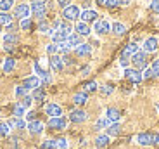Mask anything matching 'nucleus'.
Wrapping results in <instances>:
<instances>
[{
	"label": "nucleus",
	"mask_w": 159,
	"mask_h": 149,
	"mask_svg": "<svg viewBox=\"0 0 159 149\" xmlns=\"http://www.w3.org/2000/svg\"><path fill=\"white\" fill-rule=\"evenodd\" d=\"M131 63L135 66V69H145L147 68V52H143V50H139L137 54L131 56Z\"/></svg>",
	"instance_id": "1"
},
{
	"label": "nucleus",
	"mask_w": 159,
	"mask_h": 149,
	"mask_svg": "<svg viewBox=\"0 0 159 149\" xmlns=\"http://www.w3.org/2000/svg\"><path fill=\"white\" fill-rule=\"evenodd\" d=\"M80 7H76V5H69V7L62 9V17L64 21H68V23H71V21H76L80 19Z\"/></svg>",
	"instance_id": "2"
},
{
	"label": "nucleus",
	"mask_w": 159,
	"mask_h": 149,
	"mask_svg": "<svg viewBox=\"0 0 159 149\" xmlns=\"http://www.w3.org/2000/svg\"><path fill=\"white\" fill-rule=\"evenodd\" d=\"M68 127V120L64 116H57V118H50L48 120V128L52 130H64Z\"/></svg>",
	"instance_id": "3"
},
{
	"label": "nucleus",
	"mask_w": 159,
	"mask_h": 149,
	"mask_svg": "<svg viewBox=\"0 0 159 149\" xmlns=\"http://www.w3.org/2000/svg\"><path fill=\"white\" fill-rule=\"evenodd\" d=\"M48 64H50V68L54 69L56 73H61L64 69V59L62 56H59V54H56V56H50V59H48Z\"/></svg>",
	"instance_id": "4"
},
{
	"label": "nucleus",
	"mask_w": 159,
	"mask_h": 149,
	"mask_svg": "<svg viewBox=\"0 0 159 149\" xmlns=\"http://www.w3.org/2000/svg\"><path fill=\"white\" fill-rule=\"evenodd\" d=\"M30 14H31V7H30L28 4H19L16 9H14V16L19 17L21 21H23V19H28Z\"/></svg>",
	"instance_id": "5"
},
{
	"label": "nucleus",
	"mask_w": 159,
	"mask_h": 149,
	"mask_svg": "<svg viewBox=\"0 0 159 149\" xmlns=\"http://www.w3.org/2000/svg\"><path fill=\"white\" fill-rule=\"evenodd\" d=\"M93 31L99 33V35H106V33L111 31V24L106 19H97L95 23H93Z\"/></svg>",
	"instance_id": "6"
},
{
	"label": "nucleus",
	"mask_w": 159,
	"mask_h": 149,
	"mask_svg": "<svg viewBox=\"0 0 159 149\" xmlns=\"http://www.w3.org/2000/svg\"><path fill=\"white\" fill-rule=\"evenodd\" d=\"M30 7H31L33 16L38 17L40 21H43L45 14H47V4H30Z\"/></svg>",
	"instance_id": "7"
},
{
	"label": "nucleus",
	"mask_w": 159,
	"mask_h": 149,
	"mask_svg": "<svg viewBox=\"0 0 159 149\" xmlns=\"http://www.w3.org/2000/svg\"><path fill=\"white\" fill-rule=\"evenodd\" d=\"M125 78H128L131 83H140L142 81V73L135 68H126L125 69Z\"/></svg>",
	"instance_id": "8"
},
{
	"label": "nucleus",
	"mask_w": 159,
	"mask_h": 149,
	"mask_svg": "<svg viewBox=\"0 0 159 149\" xmlns=\"http://www.w3.org/2000/svg\"><path fill=\"white\" fill-rule=\"evenodd\" d=\"M87 118L88 114L83 109H75L69 113V121H73V123H83V121H87Z\"/></svg>",
	"instance_id": "9"
},
{
	"label": "nucleus",
	"mask_w": 159,
	"mask_h": 149,
	"mask_svg": "<svg viewBox=\"0 0 159 149\" xmlns=\"http://www.w3.org/2000/svg\"><path fill=\"white\" fill-rule=\"evenodd\" d=\"M157 49H159L157 36H149L147 40L143 42V52H156Z\"/></svg>",
	"instance_id": "10"
},
{
	"label": "nucleus",
	"mask_w": 159,
	"mask_h": 149,
	"mask_svg": "<svg viewBox=\"0 0 159 149\" xmlns=\"http://www.w3.org/2000/svg\"><path fill=\"white\" fill-rule=\"evenodd\" d=\"M45 113L48 114L50 118H57V116H62V108L56 102H50V104L45 106Z\"/></svg>",
	"instance_id": "11"
},
{
	"label": "nucleus",
	"mask_w": 159,
	"mask_h": 149,
	"mask_svg": "<svg viewBox=\"0 0 159 149\" xmlns=\"http://www.w3.org/2000/svg\"><path fill=\"white\" fill-rule=\"evenodd\" d=\"M97 17H99V14H97L95 11H92V9H87V11H83L81 14H80V19L83 21V23H95Z\"/></svg>",
	"instance_id": "12"
},
{
	"label": "nucleus",
	"mask_w": 159,
	"mask_h": 149,
	"mask_svg": "<svg viewBox=\"0 0 159 149\" xmlns=\"http://www.w3.org/2000/svg\"><path fill=\"white\" fill-rule=\"evenodd\" d=\"M43 128H45V125L40 120H33V121H30V123H28V130H30V133H33V135L42 133V132H43Z\"/></svg>",
	"instance_id": "13"
},
{
	"label": "nucleus",
	"mask_w": 159,
	"mask_h": 149,
	"mask_svg": "<svg viewBox=\"0 0 159 149\" xmlns=\"http://www.w3.org/2000/svg\"><path fill=\"white\" fill-rule=\"evenodd\" d=\"M23 87L26 90H35L40 87V78L38 77H28V78H24L23 81Z\"/></svg>",
	"instance_id": "14"
},
{
	"label": "nucleus",
	"mask_w": 159,
	"mask_h": 149,
	"mask_svg": "<svg viewBox=\"0 0 159 149\" xmlns=\"http://www.w3.org/2000/svg\"><path fill=\"white\" fill-rule=\"evenodd\" d=\"M75 31L78 33L80 36H88L92 33L90 26H88L87 23H83V21H78V23L75 24Z\"/></svg>",
	"instance_id": "15"
},
{
	"label": "nucleus",
	"mask_w": 159,
	"mask_h": 149,
	"mask_svg": "<svg viewBox=\"0 0 159 149\" xmlns=\"http://www.w3.org/2000/svg\"><path fill=\"white\" fill-rule=\"evenodd\" d=\"M90 52H92V45L90 44H80L78 47L75 49V54L78 57H87V56H90Z\"/></svg>",
	"instance_id": "16"
},
{
	"label": "nucleus",
	"mask_w": 159,
	"mask_h": 149,
	"mask_svg": "<svg viewBox=\"0 0 159 149\" xmlns=\"http://www.w3.org/2000/svg\"><path fill=\"white\" fill-rule=\"evenodd\" d=\"M106 118H107L111 123H118L119 118H121V113H119V109H116V108H107L106 109Z\"/></svg>",
	"instance_id": "17"
},
{
	"label": "nucleus",
	"mask_w": 159,
	"mask_h": 149,
	"mask_svg": "<svg viewBox=\"0 0 159 149\" xmlns=\"http://www.w3.org/2000/svg\"><path fill=\"white\" fill-rule=\"evenodd\" d=\"M152 141H154V135L149 132H143V133H139L137 135V142H139L140 146H151Z\"/></svg>",
	"instance_id": "18"
},
{
	"label": "nucleus",
	"mask_w": 159,
	"mask_h": 149,
	"mask_svg": "<svg viewBox=\"0 0 159 149\" xmlns=\"http://www.w3.org/2000/svg\"><path fill=\"white\" fill-rule=\"evenodd\" d=\"M139 50H140V49H139V45L131 42V44H128L126 47L123 49V52H121V57H125V59H128V57H131L133 54H137Z\"/></svg>",
	"instance_id": "19"
},
{
	"label": "nucleus",
	"mask_w": 159,
	"mask_h": 149,
	"mask_svg": "<svg viewBox=\"0 0 159 149\" xmlns=\"http://www.w3.org/2000/svg\"><path fill=\"white\" fill-rule=\"evenodd\" d=\"M68 33H66V31H61V30H59V31H54V33H52V44H57V45H59V44H64V42H68Z\"/></svg>",
	"instance_id": "20"
},
{
	"label": "nucleus",
	"mask_w": 159,
	"mask_h": 149,
	"mask_svg": "<svg viewBox=\"0 0 159 149\" xmlns=\"http://www.w3.org/2000/svg\"><path fill=\"white\" fill-rule=\"evenodd\" d=\"M17 42H19V36L14 35V33H5V35H4V45H9V47H16Z\"/></svg>",
	"instance_id": "21"
},
{
	"label": "nucleus",
	"mask_w": 159,
	"mask_h": 149,
	"mask_svg": "<svg viewBox=\"0 0 159 149\" xmlns=\"http://www.w3.org/2000/svg\"><path fill=\"white\" fill-rule=\"evenodd\" d=\"M73 102H75L76 106H83V104H87V102H88V94H85V92H78V94H75V95H73Z\"/></svg>",
	"instance_id": "22"
},
{
	"label": "nucleus",
	"mask_w": 159,
	"mask_h": 149,
	"mask_svg": "<svg viewBox=\"0 0 159 149\" xmlns=\"http://www.w3.org/2000/svg\"><path fill=\"white\" fill-rule=\"evenodd\" d=\"M66 44H68L71 49H76L80 44H83V42H81V36H80L78 33H71V35L68 36V42H66Z\"/></svg>",
	"instance_id": "23"
},
{
	"label": "nucleus",
	"mask_w": 159,
	"mask_h": 149,
	"mask_svg": "<svg viewBox=\"0 0 159 149\" xmlns=\"http://www.w3.org/2000/svg\"><path fill=\"white\" fill-rule=\"evenodd\" d=\"M106 130H107L106 135H109V137H116V135H119V132H121V125H119V123H111Z\"/></svg>",
	"instance_id": "24"
},
{
	"label": "nucleus",
	"mask_w": 159,
	"mask_h": 149,
	"mask_svg": "<svg viewBox=\"0 0 159 149\" xmlns=\"http://www.w3.org/2000/svg\"><path fill=\"white\" fill-rule=\"evenodd\" d=\"M111 31L114 33V35H123L125 31H126V26H125L123 23H112V26H111Z\"/></svg>",
	"instance_id": "25"
},
{
	"label": "nucleus",
	"mask_w": 159,
	"mask_h": 149,
	"mask_svg": "<svg viewBox=\"0 0 159 149\" xmlns=\"http://www.w3.org/2000/svg\"><path fill=\"white\" fill-rule=\"evenodd\" d=\"M14 66H16V61L12 59V57H7L4 61V64H2V69H4V73H11L14 69Z\"/></svg>",
	"instance_id": "26"
},
{
	"label": "nucleus",
	"mask_w": 159,
	"mask_h": 149,
	"mask_svg": "<svg viewBox=\"0 0 159 149\" xmlns=\"http://www.w3.org/2000/svg\"><path fill=\"white\" fill-rule=\"evenodd\" d=\"M7 123L12 127V128H17V130H21V128H24V127H26V123H24L23 118H12L11 121H7Z\"/></svg>",
	"instance_id": "27"
},
{
	"label": "nucleus",
	"mask_w": 159,
	"mask_h": 149,
	"mask_svg": "<svg viewBox=\"0 0 159 149\" xmlns=\"http://www.w3.org/2000/svg\"><path fill=\"white\" fill-rule=\"evenodd\" d=\"M109 144V135H106V133H104V135H97V139H95V146L97 147H106V146Z\"/></svg>",
	"instance_id": "28"
},
{
	"label": "nucleus",
	"mask_w": 159,
	"mask_h": 149,
	"mask_svg": "<svg viewBox=\"0 0 159 149\" xmlns=\"http://www.w3.org/2000/svg\"><path fill=\"white\" fill-rule=\"evenodd\" d=\"M109 125H111V121H109L107 118H99V120L95 121V127H93V128L99 132V130H102V128H107Z\"/></svg>",
	"instance_id": "29"
},
{
	"label": "nucleus",
	"mask_w": 159,
	"mask_h": 149,
	"mask_svg": "<svg viewBox=\"0 0 159 149\" xmlns=\"http://www.w3.org/2000/svg\"><path fill=\"white\" fill-rule=\"evenodd\" d=\"M31 99H33V101H40V102L43 101V99H45V92H43V89H42V87H38V89L33 90Z\"/></svg>",
	"instance_id": "30"
},
{
	"label": "nucleus",
	"mask_w": 159,
	"mask_h": 149,
	"mask_svg": "<svg viewBox=\"0 0 159 149\" xmlns=\"http://www.w3.org/2000/svg\"><path fill=\"white\" fill-rule=\"evenodd\" d=\"M97 89H99L97 81H88V83L83 85V92H85V94H92V92H95Z\"/></svg>",
	"instance_id": "31"
},
{
	"label": "nucleus",
	"mask_w": 159,
	"mask_h": 149,
	"mask_svg": "<svg viewBox=\"0 0 159 149\" xmlns=\"http://www.w3.org/2000/svg\"><path fill=\"white\" fill-rule=\"evenodd\" d=\"M38 30L42 33H47V35H50L52 36V33H54V30L48 26V23H45V21H40V24H38Z\"/></svg>",
	"instance_id": "32"
},
{
	"label": "nucleus",
	"mask_w": 159,
	"mask_h": 149,
	"mask_svg": "<svg viewBox=\"0 0 159 149\" xmlns=\"http://www.w3.org/2000/svg\"><path fill=\"white\" fill-rule=\"evenodd\" d=\"M12 23V16L11 14H7V12H0V26H7V24Z\"/></svg>",
	"instance_id": "33"
},
{
	"label": "nucleus",
	"mask_w": 159,
	"mask_h": 149,
	"mask_svg": "<svg viewBox=\"0 0 159 149\" xmlns=\"http://www.w3.org/2000/svg\"><path fill=\"white\" fill-rule=\"evenodd\" d=\"M26 114V109L23 108L21 104H16L14 106V118H23Z\"/></svg>",
	"instance_id": "34"
},
{
	"label": "nucleus",
	"mask_w": 159,
	"mask_h": 149,
	"mask_svg": "<svg viewBox=\"0 0 159 149\" xmlns=\"http://www.w3.org/2000/svg\"><path fill=\"white\" fill-rule=\"evenodd\" d=\"M12 9V0H0V12H7Z\"/></svg>",
	"instance_id": "35"
},
{
	"label": "nucleus",
	"mask_w": 159,
	"mask_h": 149,
	"mask_svg": "<svg viewBox=\"0 0 159 149\" xmlns=\"http://www.w3.org/2000/svg\"><path fill=\"white\" fill-rule=\"evenodd\" d=\"M99 90L104 94V95H111V94L114 92V87L107 83V85H102V87H99Z\"/></svg>",
	"instance_id": "36"
},
{
	"label": "nucleus",
	"mask_w": 159,
	"mask_h": 149,
	"mask_svg": "<svg viewBox=\"0 0 159 149\" xmlns=\"http://www.w3.org/2000/svg\"><path fill=\"white\" fill-rule=\"evenodd\" d=\"M47 54H50V56L59 54V45H57V44H48L47 45Z\"/></svg>",
	"instance_id": "37"
},
{
	"label": "nucleus",
	"mask_w": 159,
	"mask_h": 149,
	"mask_svg": "<svg viewBox=\"0 0 159 149\" xmlns=\"http://www.w3.org/2000/svg\"><path fill=\"white\" fill-rule=\"evenodd\" d=\"M9 132H11V125H9L7 121L5 123H0V135L5 137V135H9Z\"/></svg>",
	"instance_id": "38"
},
{
	"label": "nucleus",
	"mask_w": 159,
	"mask_h": 149,
	"mask_svg": "<svg viewBox=\"0 0 159 149\" xmlns=\"http://www.w3.org/2000/svg\"><path fill=\"white\" fill-rule=\"evenodd\" d=\"M21 106H23L24 109L26 108H30V106L33 104V99H31V95H26V97H23V99H21V102H19Z\"/></svg>",
	"instance_id": "39"
},
{
	"label": "nucleus",
	"mask_w": 159,
	"mask_h": 149,
	"mask_svg": "<svg viewBox=\"0 0 159 149\" xmlns=\"http://www.w3.org/2000/svg\"><path fill=\"white\" fill-rule=\"evenodd\" d=\"M151 69H152V75H154V77H159V59H154V61H152Z\"/></svg>",
	"instance_id": "40"
},
{
	"label": "nucleus",
	"mask_w": 159,
	"mask_h": 149,
	"mask_svg": "<svg viewBox=\"0 0 159 149\" xmlns=\"http://www.w3.org/2000/svg\"><path fill=\"white\" fill-rule=\"evenodd\" d=\"M69 50H71V47H69V45L66 44V42H64V44H59V54H62V56H66V54H68Z\"/></svg>",
	"instance_id": "41"
},
{
	"label": "nucleus",
	"mask_w": 159,
	"mask_h": 149,
	"mask_svg": "<svg viewBox=\"0 0 159 149\" xmlns=\"http://www.w3.org/2000/svg\"><path fill=\"white\" fill-rule=\"evenodd\" d=\"M16 95L23 99V97H26V95H28V90L24 89L23 85H21V87H16Z\"/></svg>",
	"instance_id": "42"
},
{
	"label": "nucleus",
	"mask_w": 159,
	"mask_h": 149,
	"mask_svg": "<svg viewBox=\"0 0 159 149\" xmlns=\"http://www.w3.org/2000/svg\"><path fill=\"white\" fill-rule=\"evenodd\" d=\"M42 149H56V141H43V144H42Z\"/></svg>",
	"instance_id": "43"
},
{
	"label": "nucleus",
	"mask_w": 159,
	"mask_h": 149,
	"mask_svg": "<svg viewBox=\"0 0 159 149\" xmlns=\"http://www.w3.org/2000/svg\"><path fill=\"white\" fill-rule=\"evenodd\" d=\"M56 149H68V141H66V139L56 141Z\"/></svg>",
	"instance_id": "44"
},
{
	"label": "nucleus",
	"mask_w": 159,
	"mask_h": 149,
	"mask_svg": "<svg viewBox=\"0 0 159 149\" xmlns=\"http://www.w3.org/2000/svg\"><path fill=\"white\" fill-rule=\"evenodd\" d=\"M19 26H21V30H24V31H26V30H30V28H31V19H30V17H28V19H23Z\"/></svg>",
	"instance_id": "45"
},
{
	"label": "nucleus",
	"mask_w": 159,
	"mask_h": 149,
	"mask_svg": "<svg viewBox=\"0 0 159 149\" xmlns=\"http://www.w3.org/2000/svg\"><path fill=\"white\" fill-rule=\"evenodd\" d=\"M154 75H152V69L151 68H145L142 73V80H149V78H152Z\"/></svg>",
	"instance_id": "46"
},
{
	"label": "nucleus",
	"mask_w": 159,
	"mask_h": 149,
	"mask_svg": "<svg viewBox=\"0 0 159 149\" xmlns=\"http://www.w3.org/2000/svg\"><path fill=\"white\" fill-rule=\"evenodd\" d=\"M104 5H106L107 9H114V7H118V5H119V0H106V4H104Z\"/></svg>",
	"instance_id": "47"
},
{
	"label": "nucleus",
	"mask_w": 159,
	"mask_h": 149,
	"mask_svg": "<svg viewBox=\"0 0 159 149\" xmlns=\"http://www.w3.org/2000/svg\"><path fill=\"white\" fill-rule=\"evenodd\" d=\"M151 11L159 14V0H152V2H151Z\"/></svg>",
	"instance_id": "48"
},
{
	"label": "nucleus",
	"mask_w": 159,
	"mask_h": 149,
	"mask_svg": "<svg viewBox=\"0 0 159 149\" xmlns=\"http://www.w3.org/2000/svg\"><path fill=\"white\" fill-rule=\"evenodd\" d=\"M69 4H71V0H57V5H59V7H62V9L69 7Z\"/></svg>",
	"instance_id": "49"
},
{
	"label": "nucleus",
	"mask_w": 159,
	"mask_h": 149,
	"mask_svg": "<svg viewBox=\"0 0 159 149\" xmlns=\"http://www.w3.org/2000/svg\"><path fill=\"white\" fill-rule=\"evenodd\" d=\"M5 31H9V33H14L16 31V24H7V28H5Z\"/></svg>",
	"instance_id": "50"
},
{
	"label": "nucleus",
	"mask_w": 159,
	"mask_h": 149,
	"mask_svg": "<svg viewBox=\"0 0 159 149\" xmlns=\"http://www.w3.org/2000/svg\"><path fill=\"white\" fill-rule=\"evenodd\" d=\"M24 116H26V120H30V121L35 120V113H33V111H28V113L24 114Z\"/></svg>",
	"instance_id": "51"
},
{
	"label": "nucleus",
	"mask_w": 159,
	"mask_h": 149,
	"mask_svg": "<svg viewBox=\"0 0 159 149\" xmlns=\"http://www.w3.org/2000/svg\"><path fill=\"white\" fill-rule=\"evenodd\" d=\"M119 64L123 66V68H126V66L130 64V61H128V59H125V57H121V59H119Z\"/></svg>",
	"instance_id": "52"
},
{
	"label": "nucleus",
	"mask_w": 159,
	"mask_h": 149,
	"mask_svg": "<svg viewBox=\"0 0 159 149\" xmlns=\"http://www.w3.org/2000/svg\"><path fill=\"white\" fill-rule=\"evenodd\" d=\"M88 73H90V66H85V68H81V75H83V77H87Z\"/></svg>",
	"instance_id": "53"
},
{
	"label": "nucleus",
	"mask_w": 159,
	"mask_h": 149,
	"mask_svg": "<svg viewBox=\"0 0 159 149\" xmlns=\"http://www.w3.org/2000/svg\"><path fill=\"white\" fill-rule=\"evenodd\" d=\"M30 4H47V0H31Z\"/></svg>",
	"instance_id": "54"
},
{
	"label": "nucleus",
	"mask_w": 159,
	"mask_h": 149,
	"mask_svg": "<svg viewBox=\"0 0 159 149\" xmlns=\"http://www.w3.org/2000/svg\"><path fill=\"white\" fill-rule=\"evenodd\" d=\"M152 144L159 146V135H154V141H152Z\"/></svg>",
	"instance_id": "55"
},
{
	"label": "nucleus",
	"mask_w": 159,
	"mask_h": 149,
	"mask_svg": "<svg viewBox=\"0 0 159 149\" xmlns=\"http://www.w3.org/2000/svg\"><path fill=\"white\" fill-rule=\"evenodd\" d=\"M130 4V0H119V5H128Z\"/></svg>",
	"instance_id": "56"
},
{
	"label": "nucleus",
	"mask_w": 159,
	"mask_h": 149,
	"mask_svg": "<svg viewBox=\"0 0 159 149\" xmlns=\"http://www.w3.org/2000/svg\"><path fill=\"white\" fill-rule=\"evenodd\" d=\"M95 4H99V5H104V4H106V0H95Z\"/></svg>",
	"instance_id": "57"
},
{
	"label": "nucleus",
	"mask_w": 159,
	"mask_h": 149,
	"mask_svg": "<svg viewBox=\"0 0 159 149\" xmlns=\"http://www.w3.org/2000/svg\"><path fill=\"white\" fill-rule=\"evenodd\" d=\"M0 33H2V26H0Z\"/></svg>",
	"instance_id": "58"
},
{
	"label": "nucleus",
	"mask_w": 159,
	"mask_h": 149,
	"mask_svg": "<svg viewBox=\"0 0 159 149\" xmlns=\"http://www.w3.org/2000/svg\"><path fill=\"white\" fill-rule=\"evenodd\" d=\"M157 111H159V106H157Z\"/></svg>",
	"instance_id": "59"
},
{
	"label": "nucleus",
	"mask_w": 159,
	"mask_h": 149,
	"mask_svg": "<svg viewBox=\"0 0 159 149\" xmlns=\"http://www.w3.org/2000/svg\"><path fill=\"white\" fill-rule=\"evenodd\" d=\"M12 2H14V0H12Z\"/></svg>",
	"instance_id": "60"
}]
</instances>
